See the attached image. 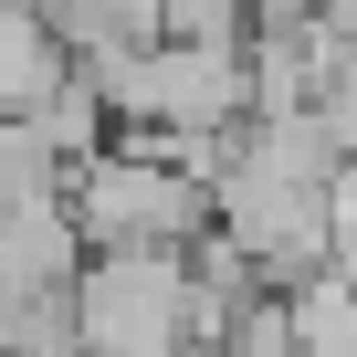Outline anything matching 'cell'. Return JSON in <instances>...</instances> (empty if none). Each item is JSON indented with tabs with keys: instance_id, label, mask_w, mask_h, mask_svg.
I'll return each mask as SVG.
<instances>
[{
	"instance_id": "1",
	"label": "cell",
	"mask_w": 357,
	"mask_h": 357,
	"mask_svg": "<svg viewBox=\"0 0 357 357\" xmlns=\"http://www.w3.org/2000/svg\"><path fill=\"white\" fill-rule=\"evenodd\" d=\"M74 347L84 357H190L200 347V273L190 252H95L74 273Z\"/></svg>"
}]
</instances>
